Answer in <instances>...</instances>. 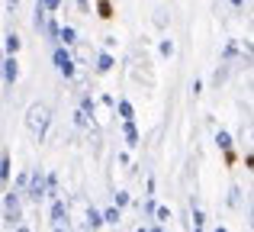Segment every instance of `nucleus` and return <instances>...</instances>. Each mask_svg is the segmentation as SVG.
Wrapping results in <instances>:
<instances>
[{"label": "nucleus", "instance_id": "obj_18", "mask_svg": "<svg viewBox=\"0 0 254 232\" xmlns=\"http://www.w3.org/2000/svg\"><path fill=\"white\" fill-rule=\"evenodd\" d=\"M158 220L168 223V220H171V210H168V207H161V210H158Z\"/></svg>", "mask_w": 254, "mask_h": 232}, {"label": "nucleus", "instance_id": "obj_2", "mask_svg": "<svg viewBox=\"0 0 254 232\" xmlns=\"http://www.w3.org/2000/svg\"><path fill=\"white\" fill-rule=\"evenodd\" d=\"M19 220H23V213H19V194H10L6 197V226H16Z\"/></svg>", "mask_w": 254, "mask_h": 232}, {"label": "nucleus", "instance_id": "obj_19", "mask_svg": "<svg viewBox=\"0 0 254 232\" xmlns=\"http://www.w3.org/2000/svg\"><path fill=\"white\" fill-rule=\"evenodd\" d=\"M6 6H10V13H13V10L19 6V0H6Z\"/></svg>", "mask_w": 254, "mask_h": 232}, {"label": "nucleus", "instance_id": "obj_6", "mask_svg": "<svg viewBox=\"0 0 254 232\" xmlns=\"http://www.w3.org/2000/svg\"><path fill=\"white\" fill-rule=\"evenodd\" d=\"M16 75H19V68H16V58H10V62H3V77L6 81H16Z\"/></svg>", "mask_w": 254, "mask_h": 232}, {"label": "nucleus", "instance_id": "obj_4", "mask_svg": "<svg viewBox=\"0 0 254 232\" xmlns=\"http://www.w3.org/2000/svg\"><path fill=\"white\" fill-rule=\"evenodd\" d=\"M26 184H29V197H32V200L39 203V200L45 197V177H42V174H32V177H29Z\"/></svg>", "mask_w": 254, "mask_h": 232}, {"label": "nucleus", "instance_id": "obj_5", "mask_svg": "<svg viewBox=\"0 0 254 232\" xmlns=\"http://www.w3.org/2000/svg\"><path fill=\"white\" fill-rule=\"evenodd\" d=\"M52 223H55V226H68V207H64L62 200L52 203Z\"/></svg>", "mask_w": 254, "mask_h": 232}, {"label": "nucleus", "instance_id": "obj_16", "mask_svg": "<svg viewBox=\"0 0 254 232\" xmlns=\"http://www.w3.org/2000/svg\"><path fill=\"white\" fill-rule=\"evenodd\" d=\"M119 113H123L126 123H129V119H132V107H129V103H119Z\"/></svg>", "mask_w": 254, "mask_h": 232}, {"label": "nucleus", "instance_id": "obj_20", "mask_svg": "<svg viewBox=\"0 0 254 232\" xmlns=\"http://www.w3.org/2000/svg\"><path fill=\"white\" fill-rule=\"evenodd\" d=\"M232 3H235V6H242V3H245V0H232Z\"/></svg>", "mask_w": 254, "mask_h": 232}, {"label": "nucleus", "instance_id": "obj_1", "mask_svg": "<svg viewBox=\"0 0 254 232\" xmlns=\"http://www.w3.org/2000/svg\"><path fill=\"white\" fill-rule=\"evenodd\" d=\"M49 123H52V110L45 107V103H32V107L26 110V126H29L32 136L42 139L45 129H49Z\"/></svg>", "mask_w": 254, "mask_h": 232}, {"label": "nucleus", "instance_id": "obj_7", "mask_svg": "<svg viewBox=\"0 0 254 232\" xmlns=\"http://www.w3.org/2000/svg\"><path fill=\"white\" fill-rule=\"evenodd\" d=\"M0 181H10V155H0Z\"/></svg>", "mask_w": 254, "mask_h": 232}, {"label": "nucleus", "instance_id": "obj_10", "mask_svg": "<svg viewBox=\"0 0 254 232\" xmlns=\"http://www.w3.org/2000/svg\"><path fill=\"white\" fill-rule=\"evenodd\" d=\"M103 223H110V226H116V223H119V207L106 210V213H103Z\"/></svg>", "mask_w": 254, "mask_h": 232}, {"label": "nucleus", "instance_id": "obj_9", "mask_svg": "<svg viewBox=\"0 0 254 232\" xmlns=\"http://www.w3.org/2000/svg\"><path fill=\"white\" fill-rule=\"evenodd\" d=\"M58 39H62V42H64V45H71V42H74V39H77V36H74V29H71V26H64V29H62V32H58Z\"/></svg>", "mask_w": 254, "mask_h": 232}, {"label": "nucleus", "instance_id": "obj_17", "mask_svg": "<svg viewBox=\"0 0 254 232\" xmlns=\"http://www.w3.org/2000/svg\"><path fill=\"white\" fill-rule=\"evenodd\" d=\"M58 3H62V0H42L45 10H58Z\"/></svg>", "mask_w": 254, "mask_h": 232}, {"label": "nucleus", "instance_id": "obj_11", "mask_svg": "<svg viewBox=\"0 0 254 232\" xmlns=\"http://www.w3.org/2000/svg\"><path fill=\"white\" fill-rule=\"evenodd\" d=\"M126 139H129V145H138V132H135V126H132V119H129V126H126Z\"/></svg>", "mask_w": 254, "mask_h": 232}, {"label": "nucleus", "instance_id": "obj_13", "mask_svg": "<svg viewBox=\"0 0 254 232\" xmlns=\"http://www.w3.org/2000/svg\"><path fill=\"white\" fill-rule=\"evenodd\" d=\"M16 49H19V36L10 32V36H6V52H16Z\"/></svg>", "mask_w": 254, "mask_h": 232}, {"label": "nucleus", "instance_id": "obj_8", "mask_svg": "<svg viewBox=\"0 0 254 232\" xmlns=\"http://www.w3.org/2000/svg\"><path fill=\"white\" fill-rule=\"evenodd\" d=\"M87 226L90 229H97V226H103V216L97 213V210H90V213H87Z\"/></svg>", "mask_w": 254, "mask_h": 232}, {"label": "nucleus", "instance_id": "obj_12", "mask_svg": "<svg viewBox=\"0 0 254 232\" xmlns=\"http://www.w3.org/2000/svg\"><path fill=\"white\" fill-rule=\"evenodd\" d=\"M216 142H219V149H232V139H229V132H219V136H216Z\"/></svg>", "mask_w": 254, "mask_h": 232}, {"label": "nucleus", "instance_id": "obj_14", "mask_svg": "<svg viewBox=\"0 0 254 232\" xmlns=\"http://www.w3.org/2000/svg\"><path fill=\"white\" fill-rule=\"evenodd\" d=\"M100 16H103V19H110V16H113V6L106 3V0H100Z\"/></svg>", "mask_w": 254, "mask_h": 232}, {"label": "nucleus", "instance_id": "obj_3", "mask_svg": "<svg viewBox=\"0 0 254 232\" xmlns=\"http://www.w3.org/2000/svg\"><path fill=\"white\" fill-rule=\"evenodd\" d=\"M55 65H58V71H62L64 77L74 75V62H71V55H68L64 49H58V52H55Z\"/></svg>", "mask_w": 254, "mask_h": 232}, {"label": "nucleus", "instance_id": "obj_15", "mask_svg": "<svg viewBox=\"0 0 254 232\" xmlns=\"http://www.w3.org/2000/svg\"><path fill=\"white\" fill-rule=\"evenodd\" d=\"M97 68H100V71H110V68H113V58H110V55H100V65H97Z\"/></svg>", "mask_w": 254, "mask_h": 232}]
</instances>
